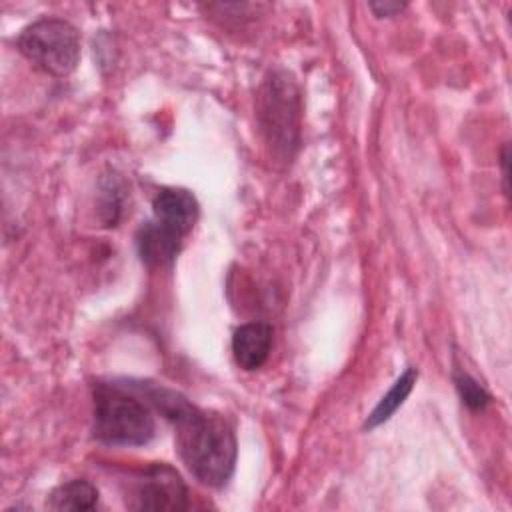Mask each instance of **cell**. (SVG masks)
Wrapping results in <instances>:
<instances>
[{
    "label": "cell",
    "mask_w": 512,
    "mask_h": 512,
    "mask_svg": "<svg viewBox=\"0 0 512 512\" xmlns=\"http://www.w3.org/2000/svg\"><path fill=\"white\" fill-rule=\"evenodd\" d=\"M98 504V490L92 482L76 478L56 486L48 496L52 510H92Z\"/></svg>",
    "instance_id": "cell-9"
},
{
    "label": "cell",
    "mask_w": 512,
    "mask_h": 512,
    "mask_svg": "<svg viewBox=\"0 0 512 512\" xmlns=\"http://www.w3.org/2000/svg\"><path fill=\"white\" fill-rule=\"evenodd\" d=\"M406 8L404 2H392V0H384V2H370V10L376 16H394L398 12H402Z\"/></svg>",
    "instance_id": "cell-12"
},
{
    "label": "cell",
    "mask_w": 512,
    "mask_h": 512,
    "mask_svg": "<svg viewBox=\"0 0 512 512\" xmlns=\"http://www.w3.org/2000/svg\"><path fill=\"white\" fill-rule=\"evenodd\" d=\"M258 124L276 160H290L300 144V92L286 70H272L258 92Z\"/></svg>",
    "instance_id": "cell-3"
},
{
    "label": "cell",
    "mask_w": 512,
    "mask_h": 512,
    "mask_svg": "<svg viewBox=\"0 0 512 512\" xmlns=\"http://www.w3.org/2000/svg\"><path fill=\"white\" fill-rule=\"evenodd\" d=\"M416 378H418V370L412 368V366L406 368V370L398 376V380L392 384V388L380 398V402L376 404V408L368 414V418H366V422H364V428H366V430H372V428L384 424L386 420H390L392 414L404 404V400H406L408 394L412 392V386H414Z\"/></svg>",
    "instance_id": "cell-10"
},
{
    "label": "cell",
    "mask_w": 512,
    "mask_h": 512,
    "mask_svg": "<svg viewBox=\"0 0 512 512\" xmlns=\"http://www.w3.org/2000/svg\"><path fill=\"white\" fill-rule=\"evenodd\" d=\"M128 506L134 510H184L188 492L170 464L154 462L134 476Z\"/></svg>",
    "instance_id": "cell-5"
},
{
    "label": "cell",
    "mask_w": 512,
    "mask_h": 512,
    "mask_svg": "<svg viewBox=\"0 0 512 512\" xmlns=\"http://www.w3.org/2000/svg\"><path fill=\"white\" fill-rule=\"evenodd\" d=\"M272 348V326L266 322H250L240 326L232 336V354L240 368L258 370Z\"/></svg>",
    "instance_id": "cell-7"
},
{
    "label": "cell",
    "mask_w": 512,
    "mask_h": 512,
    "mask_svg": "<svg viewBox=\"0 0 512 512\" xmlns=\"http://www.w3.org/2000/svg\"><path fill=\"white\" fill-rule=\"evenodd\" d=\"M156 434L154 414L140 394L120 384L94 388V438L110 446H142Z\"/></svg>",
    "instance_id": "cell-2"
},
{
    "label": "cell",
    "mask_w": 512,
    "mask_h": 512,
    "mask_svg": "<svg viewBox=\"0 0 512 512\" xmlns=\"http://www.w3.org/2000/svg\"><path fill=\"white\" fill-rule=\"evenodd\" d=\"M182 462L206 486H224L236 466V436L226 418L188 404L174 420Z\"/></svg>",
    "instance_id": "cell-1"
},
{
    "label": "cell",
    "mask_w": 512,
    "mask_h": 512,
    "mask_svg": "<svg viewBox=\"0 0 512 512\" xmlns=\"http://www.w3.org/2000/svg\"><path fill=\"white\" fill-rule=\"evenodd\" d=\"M16 46L26 60L56 78L74 72L80 60L78 30L62 18H40L28 24L20 32Z\"/></svg>",
    "instance_id": "cell-4"
},
{
    "label": "cell",
    "mask_w": 512,
    "mask_h": 512,
    "mask_svg": "<svg viewBox=\"0 0 512 512\" xmlns=\"http://www.w3.org/2000/svg\"><path fill=\"white\" fill-rule=\"evenodd\" d=\"M182 238L168 232L154 220L146 222L136 234L138 254L144 264L148 266H168L174 262L176 254L180 252Z\"/></svg>",
    "instance_id": "cell-8"
},
{
    "label": "cell",
    "mask_w": 512,
    "mask_h": 512,
    "mask_svg": "<svg viewBox=\"0 0 512 512\" xmlns=\"http://www.w3.org/2000/svg\"><path fill=\"white\" fill-rule=\"evenodd\" d=\"M454 384H456V390H458L462 402L470 410H482L490 402V394L468 372H458L456 370L454 372Z\"/></svg>",
    "instance_id": "cell-11"
},
{
    "label": "cell",
    "mask_w": 512,
    "mask_h": 512,
    "mask_svg": "<svg viewBox=\"0 0 512 512\" xmlns=\"http://www.w3.org/2000/svg\"><path fill=\"white\" fill-rule=\"evenodd\" d=\"M152 210V220L180 238L194 228L198 218V202L184 188H162L152 202Z\"/></svg>",
    "instance_id": "cell-6"
}]
</instances>
